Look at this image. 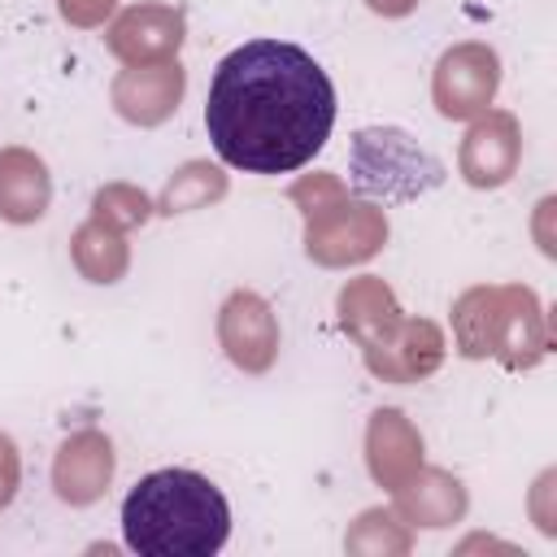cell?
<instances>
[{"label": "cell", "instance_id": "52a82bcc", "mask_svg": "<svg viewBox=\"0 0 557 557\" xmlns=\"http://www.w3.org/2000/svg\"><path fill=\"white\" fill-rule=\"evenodd\" d=\"M178 96H183V65L178 61L139 65V70H126L113 83L117 113L131 117V122H139V126H152V122L170 117L178 109Z\"/></svg>", "mask_w": 557, "mask_h": 557}, {"label": "cell", "instance_id": "9c48e42d", "mask_svg": "<svg viewBox=\"0 0 557 557\" xmlns=\"http://www.w3.org/2000/svg\"><path fill=\"white\" fill-rule=\"evenodd\" d=\"M113 474V448L104 435L96 431H83L74 440L61 444V457H57V492L74 505L100 496V487L109 483Z\"/></svg>", "mask_w": 557, "mask_h": 557}, {"label": "cell", "instance_id": "277c9868", "mask_svg": "<svg viewBox=\"0 0 557 557\" xmlns=\"http://www.w3.org/2000/svg\"><path fill=\"white\" fill-rule=\"evenodd\" d=\"M309 213H331V231H309V257H318L322 265H339V261H361L370 257L383 235H387V222L383 213H374L370 205H352V200H339L335 209H318L309 205Z\"/></svg>", "mask_w": 557, "mask_h": 557}, {"label": "cell", "instance_id": "4fadbf2b", "mask_svg": "<svg viewBox=\"0 0 557 557\" xmlns=\"http://www.w3.org/2000/svg\"><path fill=\"white\" fill-rule=\"evenodd\" d=\"M91 209H96V222H104V226H135L148 218V200L135 187H104V191H96Z\"/></svg>", "mask_w": 557, "mask_h": 557}, {"label": "cell", "instance_id": "8fae6325", "mask_svg": "<svg viewBox=\"0 0 557 557\" xmlns=\"http://www.w3.org/2000/svg\"><path fill=\"white\" fill-rule=\"evenodd\" d=\"M74 261H78V270H83L91 283H113V278L126 270V248H122V239L113 235V226L87 222V226L74 235Z\"/></svg>", "mask_w": 557, "mask_h": 557}, {"label": "cell", "instance_id": "7a4b0ae2", "mask_svg": "<svg viewBox=\"0 0 557 557\" xmlns=\"http://www.w3.org/2000/svg\"><path fill=\"white\" fill-rule=\"evenodd\" d=\"M226 531V496L196 470H152L122 500V535L139 557H209Z\"/></svg>", "mask_w": 557, "mask_h": 557}, {"label": "cell", "instance_id": "8992f818", "mask_svg": "<svg viewBox=\"0 0 557 557\" xmlns=\"http://www.w3.org/2000/svg\"><path fill=\"white\" fill-rule=\"evenodd\" d=\"M183 44V13L178 9H157V4H144V9H126L113 30H109V48L122 57V61H170Z\"/></svg>", "mask_w": 557, "mask_h": 557}, {"label": "cell", "instance_id": "3957f363", "mask_svg": "<svg viewBox=\"0 0 557 557\" xmlns=\"http://www.w3.org/2000/svg\"><path fill=\"white\" fill-rule=\"evenodd\" d=\"M500 83V61L492 48L479 44H461L453 52L440 57L435 70V104L444 117H474L487 109V100L496 96Z\"/></svg>", "mask_w": 557, "mask_h": 557}, {"label": "cell", "instance_id": "6da1fadb", "mask_svg": "<svg viewBox=\"0 0 557 557\" xmlns=\"http://www.w3.org/2000/svg\"><path fill=\"white\" fill-rule=\"evenodd\" d=\"M331 126L335 87L300 44L248 39L218 61L205 131L231 170L292 174L322 152Z\"/></svg>", "mask_w": 557, "mask_h": 557}, {"label": "cell", "instance_id": "7c38bea8", "mask_svg": "<svg viewBox=\"0 0 557 557\" xmlns=\"http://www.w3.org/2000/svg\"><path fill=\"white\" fill-rule=\"evenodd\" d=\"M222 191H226L222 170H213V165H205V161H191V165H183V170L165 183V191H161V213L200 209L205 200H213V196H222Z\"/></svg>", "mask_w": 557, "mask_h": 557}, {"label": "cell", "instance_id": "9a60e30c", "mask_svg": "<svg viewBox=\"0 0 557 557\" xmlns=\"http://www.w3.org/2000/svg\"><path fill=\"white\" fill-rule=\"evenodd\" d=\"M374 13H383V17H400V13H409L418 0H366Z\"/></svg>", "mask_w": 557, "mask_h": 557}, {"label": "cell", "instance_id": "ba28073f", "mask_svg": "<svg viewBox=\"0 0 557 557\" xmlns=\"http://www.w3.org/2000/svg\"><path fill=\"white\" fill-rule=\"evenodd\" d=\"M518 165V122L509 113H487L461 144V174L474 187H500Z\"/></svg>", "mask_w": 557, "mask_h": 557}, {"label": "cell", "instance_id": "5b68a950", "mask_svg": "<svg viewBox=\"0 0 557 557\" xmlns=\"http://www.w3.org/2000/svg\"><path fill=\"white\" fill-rule=\"evenodd\" d=\"M222 344L231 352L235 366L244 370H265L278 352V326H274V313L261 296L252 292H235L226 305H222Z\"/></svg>", "mask_w": 557, "mask_h": 557}, {"label": "cell", "instance_id": "5bb4252c", "mask_svg": "<svg viewBox=\"0 0 557 557\" xmlns=\"http://www.w3.org/2000/svg\"><path fill=\"white\" fill-rule=\"evenodd\" d=\"M109 9H113V0H61V13H65L70 22H78V26L100 22Z\"/></svg>", "mask_w": 557, "mask_h": 557}, {"label": "cell", "instance_id": "30bf717a", "mask_svg": "<svg viewBox=\"0 0 557 557\" xmlns=\"http://www.w3.org/2000/svg\"><path fill=\"white\" fill-rule=\"evenodd\" d=\"M48 196H52V183H48V170L39 157H30L22 148L0 152V218L35 222V218H44Z\"/></svg>", "mask_w": 557, "mask_h": 557}]
</instances>
